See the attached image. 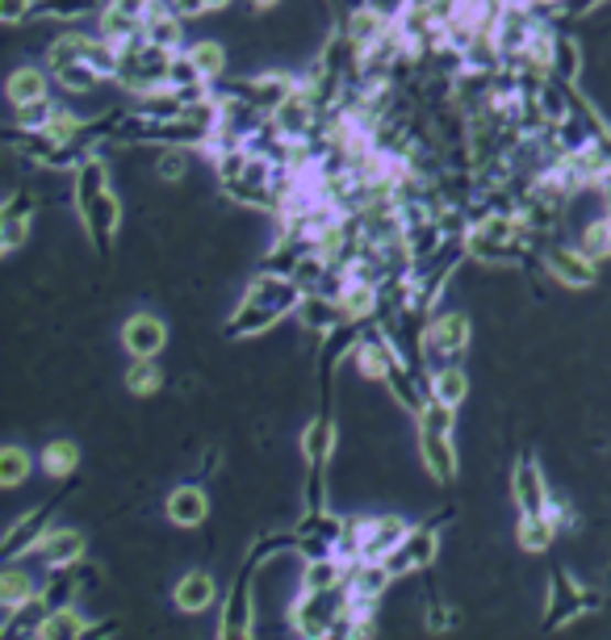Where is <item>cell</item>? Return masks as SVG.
Segmentation results:
<instances>
[{
  "mask_svg": "<svg viewBox=\"0 0 611 640\" xmlns=\"http://www.w3.org/2000/svg\"><path fill=\"white\" fill-rule=\"evenodd\" d=\"M0 21H4V25H25V21H34V0H0Z\"/></svg>",
  "mask_w": 611,
  "mask_h": 640,
  "instance_id": "ee69618b",
  "label": "cell"
},
{
  "mask_svg": "<svg viewBox=\"0 0 611 640\" xmlns=\"http://www.w3.org/2000/svg\"><path fill=\"white\" fill-rule=\"evenodd\" d=\"M76 214H80V227H85L92 251L113 256L118 230H122V202H118V193H113V188H106L101 197H92V202H88V206H80Z\"/></svg>",
  "mask_w": 611,
  "mask_h": 640,
  "instance_id": "4fadbf2b",
  "label": "cell"
},
{
  "mask_svg": "<svg viewBox=\"0 0 611 640\" xmlns=\"http://www.w3.org/2000/svg\"><path fill=\"white\" fill-rule=\"evenodd\" d=\"M281 4H285V0H252V9H255V13H276Z\"/></svg>",
  "mask_w": 611,
  "mask_h": 640,
  "instance_id": "f907efd6",
  "label": "cell"
},
{
  "mask_svg": "<svg viewBox=\"0 0 611 640\" xmlns=\"http://www.w3.org/2000/svg\"><path fill=\"white\" fill-rule=\"evenodd\" d=\"M448 519L452 511H440V516L423 519V523H411V532L402 536V544L385 557V565L394 570V578H415L423 570H432L436 557H440V536L444 528H448Z\"/></svg>",
  "mask_w": 611,
  "mask_h": 640,
  "instance_id": "52a82bcc",
  "label": "cell"
},
{
  "mask_svg": "<svg viewBox=\"0 0 611 640\" xmlns=\"http://www.w3.org/2000/svg\"><path fill=\"white\" fill-rule=\"evenodd\" d=\"M557 536H561V528H557V519L548 516V511H541V516H520V523H515V544L524 549V553H548L553 544H557Z\"/></svg>",
  "mask_w": 611,
  "mask_h": 640,
  "instance_id": "484cf974",
  "label": "cell"
},
{
  "mask_svg": "<svg viewBox=\"0 0 611 640\" xmlns=\"http://www.w3.org/2000/svg\"><path fill=\"white\" fill-rule=\"evenodd\" d=\"M399 344L390 339V330L381 327V323H369V327L360 330L357 348H352V365L364 381H385L390 369L399 365Z\"/></svg>",
  "mask_w": 611,
  "mask_h": 640,
  "instance_id": "5bb4252c",
  "label": "cell"
},
{
  "mask_svg": "<svg viewBox=\"0 0 611 640\" xmlns=\"http://www.w3.org/2000/svg\"><path fill=\"white\" fill-rule=\"evenodd\" d=\"M164 369H160V360H130L127 369V390L134 393V398H151V393L164 390Z\"/></svg>",
  "mask_w": 611,
  "mask_h": 640,
  "instance_id": "8d00e7d4",
  "label": "cell"
},
{
  "mask_svg": "<svg viewBox=\"0 0 611 640\" xmlns=\"http://www.w3.org/2000/svg\"><path fill=\"white\" fill-rule=\"evenodd\" d=\"M473 344V318L465 311H440L423 323V365L436 372L444 365H461Z\"/></svg>",
  "mask_w": 611,
  "mask_h": 640,
  "instance_id": "8992f818",
  "label": "cell"
},
{
  "mask_svg": "<svg viewBox=\"0 0 611 640\" xmlns=\"http://www.w3.org/2000/svg\"><path fill=\"white\" fill-rule=\"evenodd\" d=\"M51 76H55V84L64 88L67 97H88V93H97V88H101V80H106V76H101V72H97V67H92L88 59L64 63V67H55Z\"/></svg>",
  "mask_w": 611,
  "mask_h": 640,
  "instance_id": "4dcf8cb0",
  "label": "cell"
},
{
  "mask_svg": "<svg viewBox=\"0 0 611 640\" xmlns=\"http://www.w3.org/2000/svg\"><path fill=\"white\" fill-rule=\"evenodd\" d=\"M109 188V164L92 151L85 164L72 172V202H76V209L88 206L92 197H101Z\"/></svg>",
  "mask_w": 611,
  "mask_h": 640,
  "instance_id": "83f0119b",
  "label": "cell"
},
{
  "mask_svg": "<svg viewBox=\"0 0 611 640\" xmlns=\"http://www.w3.org/2000/svg\"><path fill=\"white\" fill-rule=\"evenodd\" d=\"M34 557L43 561L46 570H76V565L88 557V540L80 528H51V532L39 540Z\"/></svg>",
  "mask_w": 611,
  "mask_h": 640,
  "instance_id": "ac0fdd59",
  "label": "cell"
},
{
  "mask_svg": "<svg viewBox=\"0 0 611 640\" xmlns=\"http://www.w3.org/2000/svg\"><path fill=\"white\" fill-rule=\"evenodd\" d=\"M541 269L561 290H590L599 281V260L582 243H566V239H548L541 251Z\"/></svg>",
  "mask_w": 611,
  "mask_h": 640,
  "instance_id": "30bf717a",
  "label": "cell"
},
{
  "mask_svg": "<svg viewBox=\"0 0 611 640\" xmlns=\"http://www.w3.org/2000/svg\"><path fill=\"white\" fill-rule=\"evenodd\" d=\"M51 67H34V63H22V67H13L9 72V80H4V97L9 105H30L39 101V97H51Z\"/></svg>",
  "mask_w": 611,
  "mask_h": 640,
  "instance_id": "cb8c5ba5",
  "label": "cell"
},
{
  "mask_svg": "<svg viewBox=\"0 0 611 640\" xmlns=\"http://www.w3.org/2000/svg\"><path fill=\"white\" fill-rule=\"evenodd\" d=\"M67 498L64 495H55V498H46L43 507H34V511H25V516H18L13 523H9V532H4V540H0V557L4 561H18V557H30L34 549H39V540L55 528V511H59V502Z\"/></svg>",
  "mask_w": 611,
  "mask_h": 640,
  "instance_id": "8fae6325",
  "label": "cell"
},
{
  "mask_svg": "<svg viewBox=\"0 0 611 640\" xmlns=\"http://www.w3.org/2000/svg\"><path fill=\"white\" fill-rule=\"evenodd\" d=\"M541 243H548L541 230L527 227L524 214L506 209V214H482L469 218L465 227V256L478 260L485 269H532L541 264Z\"/></svg>",
  "mask_w": 611,
  "mask_h": 640,
  "instance_id": "6da1fadb",
  "label": "cell"
},
{
  "mask_svg": "<svg viewBox=\"0 0 611 640\" xmlns=\"http://www.w3.org/2000/svg\"><path fill=\"white\" fill-rule=\"evenodd\" d=\"M59 109H64V105L55 101V97H39V101H30V105H13V118H9V122L13 126H51L55 118H59Z\"/></svg>",
  "mask_w": 611,
  "mask_h": 640,
  "instance_id": "60d3db41",
  "label": "cell"
},
{
  "mask_svg": "<svg viewBox=\"0 0 611 640\" xmlns=\"http://www.w3.org/2000/svg\"><path fill=\"white\" fill-rule=\"evenodd\" d=\"M189 55L197 59V67H201V76L206 80H222L227 76V67H231V55H227V46L218 39H206V42H193L189 46Z\"/></svg>",
  "mask_w": 611,
  "mask_h": 640,
  "instance_id": "d590c367",
  "label": "cell"
},
{
  "mask_svg": "<svg viewBox=\"0 0 611 640\" xmlns=\"http://www.w3.org/2000/svg\"><path fill=\"white\" fill-rule=\"evenodd\" d=\"M255 570L252 561L239 557V578L222 595V616H218V637L222 640H248L255 637Z\"/></svg>",
  "mask_w": 611,
  "mask_h": 640,
  "instance_id": "9c48e42d",
  "label": "cell"
},
{
  "mask_svg": "<svg viewBox=\"0 0 611 640\" xmlns=\"http://www.w3.org/2000/svg\"><path fill=\"white\" fill-rule=\"evenodd\" d=\"M80 595H85V586H80V574H76V570H46L43 599L51 603V611L76 607V599H80Z\"/></svg>",
  "mask_w": 611,
  "mask_h": 640,
  "instance_id": "1f68e13d",
  "label": "cell"
},
{
  "mask_svg": "<svg viewBox=\"0 0 611 640\" xmlns=\"http://www.w3.org/2000/svg\"><path fill=\"white\" fill-rule=\"evenodd\" d=\"M30 474H34V456L25 453L22 444L0 448V486H4V490H18Z\"/></svg>",
  "mask_w": 611,
  "mask_h": 640,
  "instance_id": "74e56055",
  "label": "cell"
},
{
  "mask_svg": "<svg viewBox=\"0 0 611 640\" xmlns=\"http://www.w3.org/2000/svg\"><path fill=\"white\" fill-rule=\"evenodd\" d=\"M553 76H561L566 84H578L582 76V42L574 34H557V51H553Z\"/></svg>",
  "mask_w": 611,
  "mask_h": 640,
  "instance_id": "e575fe53",
  "label": "cell"
},
{
  "mask_svg": "<svg viewBox=\"0 0 611 640\" xmlns=\"http://www.w3.org/2000/svg\"><path fill=\"white\" fill-rule=\"evenodd\" d=\"M348 607H352L348 582L327 586V590H297L294 607H290V623H294L297 637L331 640V637H336L339 620L348 616Z\"/></svg>",
  "mask_w": 611,
  "mask_h": 640,
  "instance_id": "277c9868",
  "label": "cell"
},
{
  "mask_svg": "<svg viewBox=\"0 0 611 640\" xmlns=\"http://www.w3.org/2000/svg\"><path fill=\"white\" fill-rule=\"evenodd\" d=\"M39 590H43V578H34L22 565V557L4 561V570H0V603L4 607H18V603L34 599Z\"/></svg>",
  "mask_w": 611,
  "mask_h": 640,
  "instance_id": "f1b7e54d",
  "label": "cell"
},
{
  "mask_svg": "<svg viewBox=\"0 0 611 640\" xmlns=\"http://www.w3.org/2000/svg\"><path fill=\"white\" fill-rule=\"evenodd\" d=\"M231 4H234V0H210V9H214V13H222V9H231Z\"/></svg>",
  "mask_w": 611,
  "mask_h": 640,
  "instance_id": "816d5d0a",
  "label": "cell"
},
{
  "mask_svg": "<svg viewBox=\"0 0 611 640\" xmlns=\"http://www.w3.org/2000/svg\"><path fill=\"white\" fill-rule=\"evenodd\" d=\"M432 398H440L448 406H465L469 402V369H465V360L432 372Z\"/></svg>",
  "mask_w": 611,
  "mask_h": 640,
  "instance_id": "d6a6232c",
  "label": "cell"
},
{
  "mask_svg": "<svg viewBox=\"0 0 611 640\" xmlns=\"http://www.w3.org/2000/svg\"><path fill=\"white\" fill-rule=\"evenodd\" d=\"M548 516L557 519V528H561V532H574V528H578V511H574V502H566V498L553 495V502H548Z\"/></svg>",
  "mask_w": 611,
  "mask_h": 640,
  "instance_id": "f6af8a7d",
  "label": "cell"
},
{
  "mask_svg": "<svg viewBox=\"0 0 611 640\" xmlns=\"http://www.w3.org/2000/svg\"><path fill=\"white\" fill-rule=\"evenodd\" d=\"M51 620V603L43 599V590L34 599L18 603V607H4V620H0V637L13 640H43V628Z\"/></svg>",
  "mask_w": 611,
  "mask_h": 640,
  "instance_id": "ffe728a7",
  "label": "cell"
},
{
  "mask_svg": "<svg viewBox=\"0 0 611 640\" xmlns=\"http://www.w3.org/2000/svg\"><path fill=\"white\" fill-rule=\"evenodd\" d=\"M80 469V448L72 440H51L43 448V474L55 477V481H72Z\"/></svg>",
  "mask_w": 611,
  "mask_h": 640,
  "instance_id": "836d02e7",
  "label": "cell"
},
{
  "mask_svg": "<svg viewBox=\"0 0 611 640\" xmlns=\"http://www.w3.org/2000/svg\"><path fill=\"white\" fill-rule=\"evenodd\" d=\"M122 348L130 360H160L168 348V323L160 314L139 311L122 323Z\"/></svg>",
  "mask_w": 611,
  "mask_h": 640,
  "instance_id": "2e32d148",
  "label": "cell"
},
{
  "mask_svg": "<svg viewBox=\"0 0 611 640\" xmlns=\"http://www.w3.org/2000/svg\"><path fill=\"white\" fill-rule=\"evenodd\" d=\"M106 4H113V9H122V13H130V18H148V9L155 4V0H106Z\"/></svg>",
  "mask_w": 611,
  "mask_h": 640,
  "instance_id": "681fc988",
  "label": "cell"
},
{
  "mask_svg": "<svg viewBox=\"0 0 611 640\" xmlns=\"http://www.w3.org/2000/svg\"><path fill=\"white\" fill-rule=\"evenodd\" d=\"M172 55H176V51L160 46V42H148V39L134 42V46L122 51V63H118V76H113V80L122 84L127 93H134V97H143L151 88H164V84H168Z\"/></svg>",
  "mask_w": 611,
  "mask_h": 640,
  "instance_id": "ba28073f",
  "label": "cell"
},
{
  "mask_svg": "<svg viewBox=\"0 0 611 640\" xmlns=\"http://www.w3.org/2000/svg\"><path fill=\"white\" fill-rule=\"evenodd\" d=\"M164 516L176 528H201L210 519V495L206 486H193V481H181L176 490H168L164 498Z\"/></svg>",
  "mask_w": 611,
  "mask_h": 640,
  "instance_id": "d6986e66",
  "label": "cell"
},
{
  "mask_svg": "<svg viewBox=\"0 0 611 640\" xmlns=\"http://www.w3.org/2000/svg\"><path fill=\"white\" fill-rule=\"evenodd\" d=\"M348 595L352 603H364V607H381V599L390 595V586H394V570L385 565V561H348Z\"/></svg>",
  "mask_w": 611,
  "mask_h": 640,
  "instance_id": "e0dca14e",
  "label": "cell"
},
{
  "mask_svg": "<svg viewBox=\"0 0 611 640\" xmlns=\"http://www.w3.org/2000/svg\"><path fill=\"white\" fill-rule=\"evenodd\" d=\"M97 34H101L106 42H113L118 51H127V46H134V42L148 39L143 21L130 18V13H122V9H113V4H106V9L97 13Z\"/></svg>",
  "mask_w": 611,
  "mask_h": 640,
  "instance_id": "d4e9b609",
  "label": "cell"
},
{
  "mask_svg": "<svg viewBox=\"0 0 611 640\" xmlns=\"http://www.w3.org/2000/svg\"><path fill=\"white\" fill-rule=\"evenodd\" d=\"M172 603L185 616H206L214 603H218V582H214L210 570H189L185 578L172 586Z\"/></svg>",
  "mask_w": 611,
  "mask_h": 640,
  "instance_id": "44dd1931",
  "label": "cell"
},
{
  "mask_svg": "<svg viewBox=\"0 0 611 640\" xmlns=\"http://www.w3.org/2000/svg\"><path fill=\"white\" fill-rule=\"evenodd\" d=\"M457 411H461V406H448V402H440V398H427V406L415 414L419 460L436 486H452V481L461 477V456H457V444H452Z\"/></svg>",
  "mask_w": 611,
  "mask_h": 640,
  "instance_id": "3957f363",
  "label": "cell"
},
{
  "mask_svg": "<svg viewBox=\"0 0 611 640\" xmlns=\"http://www.w3.org/2000/svg\"><path fill=\"white\" fill-rule=\"evenodd\" d=\"M143 30H148V42H160L168 51H185V18L172 9V0H155L143 18Z\"/></svg>",
  "mask_w": 611,
  "mask_h": 640,
  "instance_id": "603a6c76",
  "label": "cell"
},
{
  "mask_svg": "<svg viewBox=\"0 0 611 640\" xmlns=\"http://www.w3.org/2000/svg\"><path fill=\"white\" fill-rule=\"evenodd\" d=\"M302 297H306V290L297 285L294 276L260 269L252 281H248L243 297L234 302L231 318L222 323V335H227V339H234V344L255 339V335H269L276 323H285L290 314H297Z\"/></svg>",
  "mask_w": 611,
  "mask_h": 640,
  "instance_id": "7a4b0ae2",
  "label": "cell"
},
{
  "mask_svg": "<svg viewBox=\"0 0 611 640\" xmlns=\"http://www.w3.org/2000/svg\"><path fill=\"white\" fill-rule=\"evenodd\" d=\"M297 323H302V330H310V335H331V330L343 323V311H339V297L336 293H323V290H310L306 297H302V306H297L294 314Z\"/></svg>",
  "mask_w": 611,
  "mask_h": 640,
  "instance_id": "7402d4cb",
  "label": "cell"
},
{
  "mask_svg": "<svg viewBox=\"0 0 611 640\" xmlns=\"http://www.w3.org/2000/svg\"><path fill=\"white\" fill-rule=\"evenodd\" d=\"M390 25H394V21L381 18L373 4H360V9H352V13H343V25H339V30L352 39L357 51H369V46H373V42H378Z\"/></svg>",
  "mask_w": 611,
  "mask_h": 640,
  "instance_id": "4316f807",
  "label": "cell"
},
{
  "mask_svg": "<svg viewBox=\"0 0 611 640\" xmlns=\"http://www.w3.org/2000/svg\"><path fill=\"white\" fill-rule=\"evenodd\" d=\"M106 9V0H34V21H59L76 25L85 18H97Z\"/></svg>",
  "mask_w": 611,
  "mask_h": 640,
  "instance_id": "f546056e",
  "label": "cell"
},
{
  "mask_svg": "<svg viewBox=\"0 0 611 640\" xmlns=\"http://www.w3.org/2000/svg\"><path fill=\"white\" fill-rule=\"evenodd\" d=\"M511 498H515L520 516H541V511H548V502H553L545 469H541V460L532 453H520L515 469H511Z\"/></svg>",
  "mask_w": 611,
  "mask_h": 640,
  "instance_id": "9a60e30c",
  "label": "cell"
},
{
  "mask_svg": "<svg viewBox=\"0 0 611 640\" xmlns=\"http://www.w3.org/2000/svg\"><path fill=\"white\" fill-rule=\"evenodd\" d=\"M172 9L181 13L185 21H197V18H210V0H172Z\"/></svg>",
  "mask_w": 611,
  "mask_h": 640,
  "instance_id": "c3c4849f",
  "label": "cell"
},
{
  "mask_svg": "<svg viewBox=\"0 0 611 640\" xmlns=\"http://www.w3.org/2000/svg\"><path fill=\"white\" fill-rule=\"evenodd\" d=\"M34 223H39V197L34 188H13L0 206V251L13 256L34 239Z\"/></svg>",
  "mask_w": 611,
  "mask_h": 640,
  "instance_id": "7c38bea8",
  "label": "cell"
},
{
  "mask_svg": "<svg viewBox=\"0 0 611 640\" xmlns=\"http://www.w3.org/2000/svg\"><path fill=\"white\" fill-rule=\"evenodd\" d=\"M373 9H378L381 18H390V21H402L411 9H415V0H369Z\"/></svg>",
  "mask_w": 611,
  "mask_h": 640,
  "instance_id": "7dc6e473",
  "label": "cell"
},
{
  "mask_svg": "<svg viewBox=\"0 0 611 640\" xmlns=\"http://www.w3.org/2000/svg\"><path fill=\"white\" fill-rule=\"evenodd\" d=\"M122 628H127V623L118 620V616H109V620H88L85 640H113V637H122Z\"/></svg>",
  "mask_w": 611,
  "mask_h": 640,
  "instance_id": "bcb514c9",
  "label": "cell"
},
{
  "mask_svg": "<svg viewBox=\"0 0 611 640\" xmlns=\"http://www.w3.org/2000/svg\"><path fill=\"white\" fill-rule=\"evenodd\" d=\"M582 248L603 264V260H611V214H603V218H594V223H587L582 227V239H578Z\"/></svg>",
  "mask_w": 611,
  "mask_h": 640,
  "instance_id": "7bdbcfd3",
  "label": "cell"
},
{
  "mask_svg": "<svg viewBox=\"0 0 611 640\" xmlns=\"http://www.w3.org/2000/svg\"><path fill=\"white\" fill-rule=\"evenodd\" d=\"M88 616H80L76 607H64V611H51V620L43 628V640H85Z\"/></svg>",
  "mask_w": 611,
  "mask_h": 640,
  "instance_id": "f35d334b",
  "label": "cell"
},
{
  "mask_svg": "<svg viewBox=\"0 0 611 640\" xmlns=\"http://www.w3.org/2000/svg\"><path fill=\"white\" fill-rule=\"evenodd\" d=\"M599 607H603L599 590H590L578 578H569L566 565H553V574H548V599H545V611H541V628L545 632H561L574 620L594 616Z\"/></svg>",
  "mask_w": 611,
  "mask_h": 640,
  "instance_id": "5b68a950",
  "label": "cell"
},
{
  "mask_svg": "<svg viewBox=\"0 0 611 640\" xmlns=\"http://www.w3.org/2000/svg\"><path fill=\"white\" fill-rule=\"evenodd\" d=\"M155 176H160L164 185H181V181L189 176V147H160Z\"/></svg>",
  "mask_w": 611,
  "mask_h": 640,
  "instance_id": "ab89813d",
  "label": "cell"
},
{
  "mask_svg": "<svg viewBox=\"0 0 611 640\" xmlns=\"http://www.w3.org/2000/svg\"><path fill=\"white\" fill-rule=\"evenodd\" d=\"M603 4H608V0H553L545 13H548V21H553V25H561V30H566L569 21L590 18V13H599Z\"/></svg>",
  "mask_w": 611,
  "mask_h": 640,
  "instance_id": "b9f144b4",
  "label": "cell"
}]
</instances>
